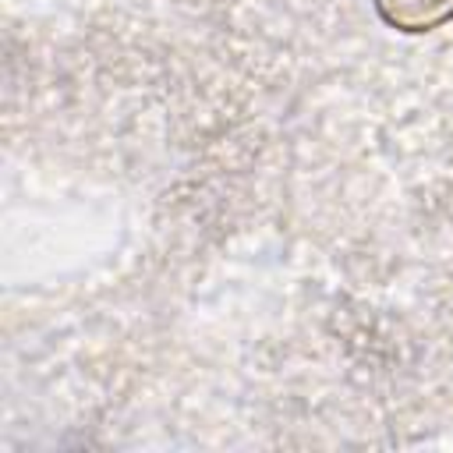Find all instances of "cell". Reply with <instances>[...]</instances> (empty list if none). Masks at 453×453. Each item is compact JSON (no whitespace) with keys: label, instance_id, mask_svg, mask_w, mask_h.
<instances>
[{"label":"cell","instance_id":"cell-1","mask_svg":"<svg viewBox=\"0 0 453 453\" xmlns=\"http://www.w3.org/2000/svg\"><path fill=\"white\" fill-rule=\"evenodd\" d=\"M375 7L400 32H428L453 18V0H375Z\"/></svg>","mask_w":453,"mask_h":453}]
</instances>
